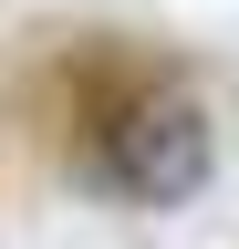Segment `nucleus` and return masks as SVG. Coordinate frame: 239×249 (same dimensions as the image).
Instances as JSON below:
<instances>
[{
  "label": "nucleus",
  "instance_id": "f257e3e1",
  "mask_svg": "<svg viewBox=\"0 0 239 249\" xmlns=\"http://www.w3.org/2000/svg\"><path fill=\"white\" fill-rule=\"evenodd\" d=\"M208 166H219V135H208V114L177 104V93L125 104L104 124V145H94V177L114 187V197H135V208H187L208 187Z\"/></svg>",
  "mask_w": 239,
  "mask_h": 249
}]
</instances>
